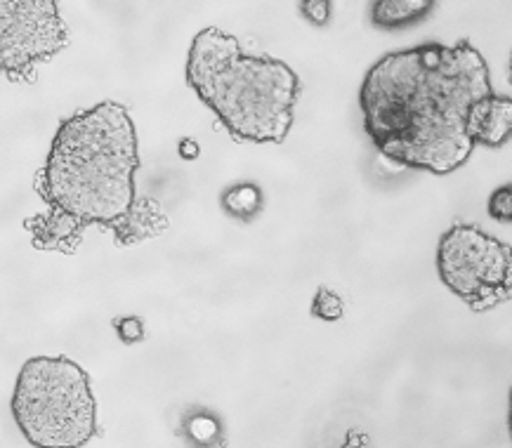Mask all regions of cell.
<instances>
[{
  "label": "cell",
  "instance_id": "1",
  "mask_svg": "<svg viewBox=\"0 0 512 448\" xmlns=\"http://www.w3.org/2000/svg\"><path fill=\"white\" fill-rule=\"evenodd\" d=\"M491 92L487 59L468 41L392 52L373 64L361 85L364 130L387 161L449 175L475 151L470 109Z\"/></svg>",
  "mask_w": 512,
  "mask_h": 448
},
{
  "label": "cell",
  "instance_id": "2",
  "mask_svg": "<svg viewBox=\"0 0 512 448\" xmlns=\"http://www.w3.org/2000/svg\"><path fill=\"white\" fill-rule=\"evenodd\" d=\"M137 130L128 109L102 102L57 128L38 175V196L88 227L111 229L137 199Z\"/></svg>",
  "mask_w": 512,
  "mask_h": 448
},
{
  "label": "cell",
  "instance_id": "3",
  "mask_svg": "<svg viewBox=\"0 0 512 448\" xmlns=\"http://www.w3.org/2000/svg\"><path fill=\"white\" fill-rule=\"evenodd\" d=\"M187 83L234 140L279 144L291 133L298 74L281 59L248 55L234 36L215 26L194 36Z\"/></svg>",
  "mask_w": 512,
  "mask_h": 448
},
{
  "label": "cell",
  "instance_id": "4",
  "mask_svg": "<svg viewBox=\"0 0 512 448\" xmlns=\"http://www.w3.org/2000/svg\"><path fill=\"white\" fill-rule=\"evenodd\" d=\"M12 415L31 446L76 448L100 434L88 373L67 357L26 361L12 394Z\"/></svg>",
  "mask_w": 512,
  "mask_h": 448
},
{
  "label": "cell",
  "instance_id": "5",
  "mask_svg": "<svg viewBox=\"0 0 512 448\" xmlns=\"http://www.w3.org/2000/svg\"><path fill=\"white\" fill-rule=\"evenodd\" d=\"M437 269L472 312H489L510 298V248L472 224H454L442 236Z\"/></svg>",
  "mask_w": 512,
  "mask_h": 448
},
{
  "label": "cell",
  "instance_id": "6",
  "mask_svg": "<svg viewBox=\"0 0 512 448\" xmlns=\"http://www.w3.org/2000/svg\"><path fill=\"white\" fill-rule=\"evenodd\" d=\"M69 45L59 0H0V78L36 81V71Z\"/></svg>",
  "mask_w": 512,
  "mask_h": 448
},
{
  "label": "cell",
  "instance_id": "7",
  "mask_svg": "<svg viewBox=\"0 0 512 448\" xmlns=\"http://www.w3.org/2000/svg\"><path fill=\"white\" fill-rule=\"evenodd\" d=\"M512 133V100L505 95H491L475 102L468 118V135L475 144L501 149L510 142Z\"/></svg>",
  "mask_w": 512,
  "mask_h": 448
},
{
  "label": "cell",
  "instance_id": "8",
  "mask_svg": "<svg viewBox=\"0 0 512 448\" xmlns=\"http://www.w3.org/2000/svg\"><path fill=\"white\" fill-rule=\"evenodd\" d=\"M26 232L31 234V243L38 250H57V253L74 255L81 246L85 227L76 217H71L62 210L48 208L45 213H38L24 222Z\"/></svg>",
  "mask_w": 512,
  "mask_h": 448
},
{
  "label": "cell",
  "instance_id": "9",
  "mask_svg": "<svg viewBox=\"0 0 512 448\" xmlns=\"http://www.w3.org/2000/svg\"><path fill=\"white\" fill-rule=\"evenodd\" d=\"M168 229V217L163 215L159 203L149 196H137L126 213L121 215V220L114 222V227L109 229L114 234V241L118 246H137V243L154 239V236L163 234Z\"/></svg>",
  "mask_w": 512,
  "mask_h": 448
},
{
  "label": "cell",
  "instance_id": "10",
  "mask_svg": "<svg viewBox=\"0 0 512 448\" xmlns=\"http://www.w3.org/2000/svg\"><path fill=\"white\" fill-rule=\"evenodd\" d=\"M437 8V0H371L369 19L380 31H404L423 24Z\"/></svg>",
  "mask_w": 512,
  "mask_h": 448
},
{
  "label": "cell",
  "instance_id": "11",
  "mask_svg": "<svg viewBox=\"0 0 512 448\" xmlns=\"http://www.w3.org/2000/svg\"><path fill=\"white\" fill-rule=\"evenodd\" d=\"M222 208H225L227 215H232L234 220L239 222H253L255 217L260 215L262 206H265V196L258 184L244 182V184H234V187L225 189L222 194Z\"/></svg>",
  "mask_w": 512,
  "mask_h": 448
},
{
  "label": "cell",
  "instance_id": "12",
  "mask_svg": "<svg viewBox=\"0 0 512 448\" xmlns=\"http://www.w3.org/2000/svg\"><path fill=\"white\" fill-rule=\"evenodd\" d=\"M310 312L312 316H317L319 321H328V324H333V321L343 319L345 305L333 291H328V288H319L317 295H314Z\"/></svg>",
  "mask_w": 512,
  "mask_h": 448
},
{
  "label": "cell",
  "instance_id": "13",
  "mask_svg": "<svg viewBox=\"0 0 512 448\" xmlns=\"http://www.w3.org/2000/svg\"><path fill=\"white\" fill-rule=\"evenodd\" d=\"M300 15L307 24L326 26L333 17V0H298Z\"/></svg>",
  "mask_w": 512,
  "mask_h": 448
},
{
  "label": "cell",
  "instance_id": "14",
  "mask_svg": "<svg viewBox=\"0 0 512 448\" xmlns=\"http://www.w3.org/2000/svg\"><path fill=\"white\" fill-rule=\"evenodd\" d=\"M489 215L494 217V220L505 222V224L512 220V191H510V187H501L491 194Z\"/></svg>",
  "mask_w": 512,
  "mask_h": 448
},
{
  "label": "cell",
  "instance_id": "15",
  "mask_svg": "<svg viewBox=\"0 0 512 448\" xmlns=\"http://www.w3.org/2000/svg\"><path fill=\"white\" fill-rule=\"evenodd\" d=\"M114 328H116L118 338H121L123 342H128V345L140 342L144 338V324H142V319H137V316H128V319L114 321Z\"/></svg>",
  "mask_w": 512,
  "mask_h": 448
}]
</instances>
